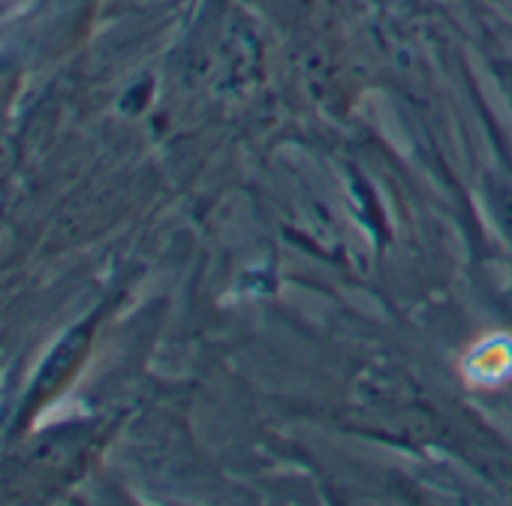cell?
I'll return each mask as SVG.
<instances>
[{
	"label": "cell",
	"instance_id": "1",
	"mask_svg": "<svg viewBox=\"0 0 512 506\" xmlns=\"http://www.w3.org/2000/svg\"><path fill=\"white\" fill-rule=\"evenodd\" d=\"M10 241H13V235H10V229L4 226V220H0V257L10 250Z\"/></svg>",
	"mask_w": 512,
	"mask_h": 506
}]
</instances>
